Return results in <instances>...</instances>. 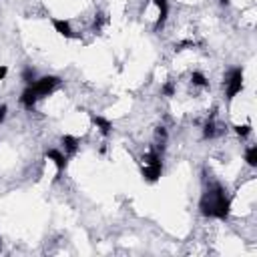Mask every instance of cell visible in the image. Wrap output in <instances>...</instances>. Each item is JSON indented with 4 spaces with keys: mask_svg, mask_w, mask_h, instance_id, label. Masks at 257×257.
I'll use <instances>...</instances> for the list:
<instances>
[{
    "mask_svg": "<svg viewBox=\"0 0 257 257\" xmlns=\"http://www.w3.org/2000/svg\"><path fill=\"white\" fill-rule=\"evenodd\" d=\"M45 157H47V159H51V161L56 165L58 175H60V171H64V169H67V163H69V159H67V155H64V153H60L58 149H49V151L45 153Z\"/></svg>",
    "mask_w": 257,
    "mask_h": 257,
    "instance_id": "8992f818",
    "label": "cell"
},
{
    "mask_svg": "<svg viewBox=\"0 0 257 257\" xmlns=\"http://www.w3.org/2000/svg\"><path fill=\"white\" fill-rule=\"evenodd\" d=\"M6 113H8V106H6V104H0V123H4Z\"/></svg>",
    "mask_w": 257,
    "mask_h": 257,
    "instance_id": "d6986e66",
    "label": "cell"
},
{
    "mask_svg": "<svg viewBox=\"0 0 257 257\" xmlns=\"http://www.w3.org/2000/svg\"><path fill=\"white\" fill-rule=\"evenodd\" d=\"M36 80V71L32 69V67H26L25 71H23V82H26V84H32Z\"/></svg>",
    "mask_w": 257,
    "mask_h": 257,
    "instance_id": "9a60e30c",
    "label": "cell"
},
{
    "mask_svg": "<svg viewBox=\"0 0 257 257\" xmlns=\"http://www.w3.org/2000/svg\"><path fill=\"white\" fill-rule=\"evenodd\" d=\"M36 101H38V95H36V91L28 84V87L23 91V95H20V104H23L26 111H34Z\"/></svg>",
    "mask_w": 257,
    "mask_h": 257,
    "instance_id": "52a82bcc",
    "label": "cell"
},
{
    "mask_svg": "<svg viewBox=\"0 0 257 257\" xmlns=\"http://www.w3.org/2000/svg\"><path fill=\"white\" fill-rule=\"evenodd\" d=\"M51 23H52L54 30H56L60 36H64V38H78V34L73 30V26H71L69 20H62V18H51Z\"/></svg>",
    "mask_w": 257,
    "mask_h": 257,
    "instance_id": "5b68a950",
    "label": "cell"
},
{
    "mask_svg": "<svg viewBox=\"0 0 257 257\" xmlns=\"http://www.w3.org/2000/svg\"><path fill=\"white\" fill-rule=\"evenodd\" d=\"M161 93H163L165 97H173V95H175V84H173V82H165L163 89H161Z\"/></svg>",
    "mask_w": 257,
    "mask_h": 257,
    "instance_id": "2e32d148",
    "label": "cell"
},
{
    "mask_svg": "<svg viewBox=\"0 0 257 257\" xmlns=\"http://www.w3.org/2000/svg\"><path fill=\"white\" fill-rule=\"evenodd\" d=\"M187 47H193V40H183V42H179V45L175 47V51L181 52V51H185Z\"/></svg>",
    "mask_w": 257,
    "mask_h": 257,
    "instance_id": "ac0fdd59",
    "label": "cell"
},
{
    "mask_svg": "<svg viewBox=\"0 0 257 257\" xmlns=\"http://www.w3.org/2000/svg\"><path fill=\"white\" fill-rule=\"evenodd\" d=\"M91 121L95 123V127L99 128V131H101L104 137H109V135H111V131H113V123H111L109 119H104V117H101V115H91Z\"/></svg>",
    "mask_w": 257,
    "mask_h": 257,
    "instance_id": "9c48e42d",
    "label": "cell"
},
{
    "mask_svg": "<svg viewBox=\"0 0 257 257\" xmlns=\"http://www.w3.org/2000/svg\"><path fill=\"white\" fill-rule=\"evenodd\" d=\"M225 84H227V99L231 101V99L237 97V95L243 91V69H233V71H229Z\"/></svg>",
    "mask_w": 257,
    "mask_h": 257,
    "instance_id": "277c9868",
    "label": "cell"
},
{
    "mask_svg": "<svg viewBox=\"0 0 257 257\" xmlns=\"http://www.w3.org/2000/svg\"><path fill=\"white\" fill-rule=\"evenodd\" d=\"M215 135H217V127H215V123H213V119H209L205 123V127H203V137L205 139H213Z\"/></svg>",
    "mask_w": 257,
    "mask_h": 257,
    "instance_id": "8fae6325",
    "label": "cell"
},
{
    "mask_svg": "<svg viewBox=\"0 0 257 257\" xmlns=\"http://www.w3.org/2000/svg\"><path fill=\"white\" fill-rule=\"evenodd\" d=\"M153 2L159 8V18L155 23V30H161L167 23V16H169V0H153Z\"/></svg>",
    "mask_w": 257,
    "mask_h": 257,
    "instance_id": "ba28073f",
    "label": "cell"
},
{
    "mask_svg": "<svg viewBox=\"0 0 257 257\" xmlns=\"http://www.w3.org/2000/svg\"><path fill=\"white\" fill-rule=\"evenodd\" d=\"M62 145H64V153H67V155H75L77 149H78V139H75L71 135H64L62 137Z\"/></svg>",
    "mask_w": 257,
    "mask_h": 257,
    "instance_id": "30bf717a",
    "label": "cell"
},
{
    "mask_svg": "<svg viewBox=\"0 0 257 257\" xmlns=\"http://www.w3.org/2000/svg\"><path fill=\"white\" fill-rule=\"evenodd\" d=\"M191 82H193V84H197V87H209V80H207L205 75L199 73V71L191 73Z\"/></svg>",
    "mask_w": 257,
    "mask_h": 257,
    "instance_id": "4fadbf2b",
    "label": "cell"
},
{
    "mask_svg": "<svg viewBox=\"0 0 257 257\" xmlns=\"http://www.w3.org/2000/svg\"><path fill=\"white\" fill-rule=\"evenodd\" d=\"M233 131H235V135H237V137L247 139V137L251 135V125H235Z\"/></svg>",
    "mask_w": 257,
    "mask_h": 257,
    "instance_id": "5bb4252c",
    "label": "cell"
},
{
    "mask_svg": "<svg viewBox=\"0 0 257 257\" xmlns=\"http://www.w3.org/2000/svg\"><path fill=\"white\" fill-rule=\"evenodd\" d=\"M199 209H201V213L205 217L225 221L229 217V213H231V197L227 195L221 185H213L201 197Z\"/></svg>",
    "mask_w": 257,
    "mask_h": 257,
    "instance_id": "6da1fadb",
    "label": "cell"
},
{
    "mask_svg": "<svg viewBox=\"0 0 257 257\" xmlns=\"http://www.w3.org/2000/svg\"><path fill=\"white\" fill-rule=\"evenodd\" d=\"M219 4H223V6H229V0H219Z\"/></svg>",
    "mask_w": 257,
    "mask_h": 257,
    "instance_id": "44dd1931",
    "label": "cell"
},
{
    "mask_svg": "<svg viewBox=\"0 0 257 257\" xmlns=\"http://www.w3.org/2000/svg\"><path fill=\"white\" fill-rule=\"evenodd\" d=\"M163 175V161H161V155L159 151H151L143 157V177L145 181L149 183H155L159 181Z\"/></svg>",
    "mask_w": 257,
    "mask_h": 257,
    "instance_id": "7a4b0ae2",
    "label": "cell"
},
{
    "mask_svg": "<svg viewBox=\"0 0 257 257\" xmlns=\"http://www.w3.org/2000/svg\"><path fill=\"white\" fill-rule=\"evenodd\" d=\"M58 84H60V78L54 77V75H49V77H40V78H36V80L30 84V87L36 91L38 99H42V97L52 95V93L58 89Z\"/></svg>",
    "mask_w": 257,
    "mask_h": 257,
    "instance_id": "3957f363",
    "label": "cell"
},
{
    "mask_svg": "<svg viewBox=\"0 0 257 257\" xmlns=\"http://www.w3.org/2000/svg\"><path fill=\"white\" fill-rule=\"evenodd\" d=\"M104 23H106V18H104V16H103V14H99V16H97V18H95V30H97V32H99V30H101V28H103V25H104Z\"/></svg>",
    "mask_w": 257,
    "mask_h": 257,
    "instance_id": "e0dca14e",
    "label": "cell"
},
{
    "mask_svg": "<svg viewBox=\"0 0 257 257\" xmlns=\"http://www.w3.org/2000/svg\"><path fill=\"white\" fill-rule=\"evenodd\" d=\"M245 161L249 167H257V147L255 145H251L245 151Z\"/></svg>",
    "mask_w": 257,
    "mask_h": 257,
    "instance_id": "7c38bea8",
    "label": "cell"
},
{
    "mask_svg": "<svg viewBox=\"0 0 257 257\" xmlns=\"http://www.w3.org/2000/svg\"><path fill=\"white\" fill-rule=\"evenodd\" d=\"M6 75H8V69L4 67V64H0V80H4Z\"/></svg>",
    "mask_w": 257,
    "mask_h": 257,
    "instance_id": "ffe728a7",
    "label": "cell"
}]
</instances>
